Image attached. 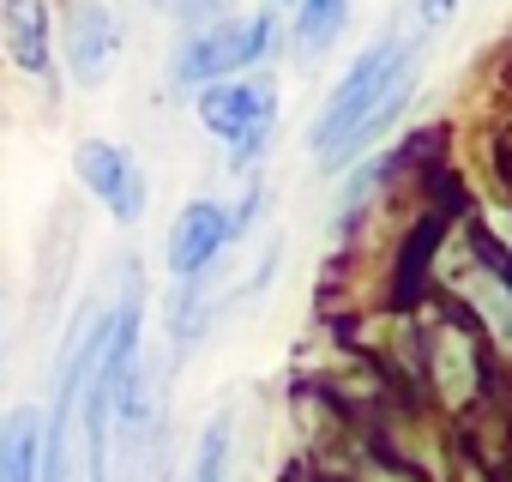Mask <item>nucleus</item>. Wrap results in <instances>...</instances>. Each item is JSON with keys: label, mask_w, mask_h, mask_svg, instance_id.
Returning <instances> with one entry per match:
<instances>
[{"label": "nucleus", "mask_w": 512, "mask_h": 482, "mask_svg": "<svg viewBox=\"0 0 512 482\" xmlns=\"http://www.w3.org/2000/svg\"><path fill=\"white\" fill-rule=\"evenodd\" d=\"M416 61H422L416 43L398 37V31H386V37H374V43L344 67V79L332 85V97L320 103V115H314V127H308V151H314L320 169H344V145L356 139V127L374 115V103H380Z\"/></svg>", "instance_id": "f257e3e1"}, {"label": "nucleus", "mask_w": 512, "mask_h": 482, "mask_svg": "<svg viewBox=\"0 0 512 482\" xmlns=\"http://www.w3.org/2000/svg\"><path fill=\"white\" fill-rule=\"evenodd\" d=\"M193 115L199 127L229 151V169L247 175L272 151L278 133V85L266 73H235V79H211L193 91Z\"/></svg>", "instance_id": "f03ea898"}, {"label": "nucleus", "mask_w": 512, "mask_h": 482, "mask_svg": "<svg viewBox=\"0 0 512 482\" xmlns=\"http://www.w3.org/2000/svg\"><path fill=\"white\" fill-rule=\"evenodd\" d=\"M278 13H241V19H211V25H193L175 55H169V85L175 91H199L211 79H235V73H253L260 61H272L278 49Z\"/></svg>", "instance_id": "7ed1b4c3"}, {"label": "nucleus", "mask_w": 512, "mask_h": 482, "mask_svg": "<svg viewBox=\"0 0 512 482\" xmlns=\"http://www.w3.org/2000/svg\"><path fill=\"white\" fill-rule=\"evenodd\" d=\"M121 61V19L109 0H73L55 25V67L73 91H103Z\"/></svg>", "instance_id": "20e7f679"}, {"label": "nucleus", "mask_w": 512, "mask_h": 482, "mask_svg": "<svg viewBox=\"0 0 512 482\" xmlns=\"http://www.w3.org/2000/svg\"><path fill=\"white\" fill-rule=\"evenodd\" d=\"M73 175H79V187H85L121 229H133V223L145 217V205H151L145 163H139L121 139H79V145H73Z\"/></svg>", "instance_id": "39448f33"}, {"label": "nucleus", "mask_w": 512, "mask_h": 482, "mask_svg": "<svg viewBox=\"0 0 512 482\" xmlns=\"http://www.w3.org/2000/svg\"><path fill=\"white\" fill-rule=\"evenodd\" d=\"M235 248L229 235V205L223 199H187L163 235V272L181 284V278H199L211 266H223V254Z\"/></svg>", "instance_id": "423d86ee"}, {"label": "nucleus", "mask_w": 512, "mask_h": 482, "mask_svg": "<svg viewBox=\"0 0 512 482\" xmlns=\"http://www.w3.org/2000/svg\"><path fill=\"white\" fill-rule=\"evenodd\" d=\"M0 55L25 79H55V13H49V0H0Z\"/></svg>", "instance_id": "0eeeda50"}, {"label": "nucleus", "mask_w": 512, "mask_h": 482, "mask_svg": "<svg viewBox=\"0 0 512 482\" xmlns=\"http://www.w3.org/2000/svg\"><path fill=\"white\" fill-rule=\"evenodd\" d=\"M428 368H434V392H440L452 410H464V404L476 398V386H482V362H476L470 338H464L458 326H446V320L428 332Z\"/></svg>", "instance_id": "6e6552de"}, {"label": "nucleus", "mask_w": 512, "mask_h": 482, "mask_svg": "<svg viewBox=\"0 0 512 482\" xmlns=\"http://www.w3.org/2000/svg\"><path fill=\"white\" fill-rule=\"evenodd\" d=\"M464 296H470V308H476L482 332L512 356V278H506V266L476 260V266L464 272Z\"/></svg>", "instance_id": "1a4fd4ad"}, {"label": "nucleus", "mask_w": 512, "mask_h": 482, "mask_svg": "<svg viewBox=\"0 0 512 482\" xmlns=\"http://www.w3.org/2000/svg\"><path fill=\"white\" fill-rule=\"evenodd\" d=\"M350 25V0H296L290 7V55L314 67Z\"/></svg>", "instance_id": "9d476101"}, {"label": "nucleus", "mask_w": 512, "mask_h": 482, "mask_svg": "<svg viewBox=\"0 0 512 482\" xmlns=\"http://www.w3.org/2000/svg\"><path fill=\"white\" fill-rule=\"evenodd\" d=\"M37 446H43V404L0 410V482H13L25 464H37Z\"/></svg>", "instance_id": "9b49d317"}, {"label": "nucleus", "mask_w": 512, "mask_h": 482, "mask_svg": "<svg viewBox=\"0 0 512 482\" xmlns=\"http://www.w3.org/2000/svg\"><path fill=\"white\" fill-rule=\"evenodd\" d=\"M229 464H235V410H217V416L199 428L193 482H229Z\"/></svg>", "instance_id": "f8f14e48"}, {"label": "nucleus", "mask_w": 512, "mask_h": 482, "mask_svg": "<svg viewBox=\"0 0 512 482\" xmlns=\"http://www.w3.org/2000/svg\"><path fill=\"white\" fill-rule=\"evenodd\" d=\"M410 97H416V67H410V73H404V79H398V85H392V91H386L380 103H374V115H368V121L356 127V139L344 145V169H350V163H356V157H362L368 145H380V139H386V133L398 127V115L410 109Z\"/></svg>", "instance_id": "ddd939ff"}, {"label": "nucleus", "mask_w": 512, "mask_h": 482, "mask_svg": "<svg viewBox=\"0 0 512 482\" xmlns=\"http://www.w3.org/2000/svg\"><path fill=\"white\" fill-rule=\"evenodd\" d=\"M392 163H398L392 151H386V157H368V163H362V169H356V175L344 181V217H356V211H362V205H368V199H374V193L386 187Z\"/></svg>", "instance_id": "4468645a"}, {"label": "nucleus", "mask_w": 512, "mask_h": 482, "mask_svg": "<svg viewBox=\"0 0 512 482\" xmlns=\"http://www.w3.org/2000/svg\"><path fill=\"white\" fill-rule=\"evenodd\" d=\"M157 13H163L169 25L193 31V25H211V19H223V0H157Z\"/></svg>", "instance_id": "2eb2a0df"}, {"label": "nucleus", "mask_w": 512, "mask_h": 482, "mask_svg": "<svg viewBox=\"0 0 512 482\" xmlns=\"http://www.w3.org/2000/svg\"><path fill=\"white\" fill-rule=\"evenodd\" d=\"M410 7H416V25H422V31H440V25L458 13V0H410Z\"/></svg>", "instance_id": "dca6fc26"}, {"label": "nucleus", "mask_w": 512, "mask_h": 482, "mask_svg": "<svg viewBox=\"0 0 512 482\" xmlns=\"http://www.w3.org/2000/svg\"><path fill=\"white\" fill-rule=\"evenodd\" d=\"M7 368H13V350H7V284H0V386H7Z\"/></svg>", "instance_id": "f3484780"}, {"label": "nucleus", "mask_w": 512, "mask_h": 482, "mask_svg": "<svg viewBox=\"0 0 512 482\" xmlns=\"http://www.w3.org/2000/svg\"><path fill=\"white\" fill-rule=\"evenodd\" d=\"M13 482H37V464H25V470H19V476H13Z\"/></svg>", "instance_id": "a211bd4d"}, {"label": "nucleus", "mask_w": 512, "mask_h": 482, "mask_svg": "<svg viewBox=\"0 0 512 482\" xmlns=\"http://www.w3.org/2000/svg\"><path fill=\"white\" fill-rule=\"evenodd\" d=\"M464 482H488V476H482V470H476V464H470V470H464Z\"/></svg>", "instance_id": "6ab92c4d"}, {"label": "nucleus", "mask_w": 512, "mask_h": 482, "mask_svg": "<svg viewBox=\"0 0 512 482\" xmlns=\"http://www.w3.org/2000/svg\"><path fill=\"white\" fill-rule=\"evenodd\" d=\"M290 7H296V0H272V13H290Z\"/></svg>", "instance_id": "aec40b11"}]
</instances>
